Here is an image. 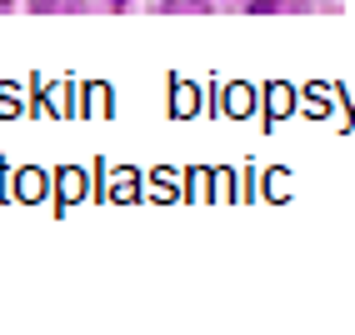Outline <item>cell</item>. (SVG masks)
<instances>
[{"label":"cell","instance_id":"2","mask_svg":"<svg viewBox=\"0 0 355 335\" xmlns=\"http://www.w3.org/2000/svg\"><path fill=\"white\" fill-rule=\"evenodd\" d=\"M110 6H115V10H121V6H130V0H110Z\"/></svg>","mask_w":355,"mask_h":335},{"label":"cell","instance_id":"1","mask_svg":"<svg viewBox=\"0 0 355 335\" xmlns=\"http://www.w3.org/2000/svg\"><path fill=\"white\" fill-rule=\"evenodd\" d=\"M165 10H171V15H205L210 0H165Z\"/></svg>","mask_w":355,"mask_h":335}]
</instances>
